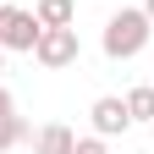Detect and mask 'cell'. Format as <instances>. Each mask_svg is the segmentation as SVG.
Here are the masks:
<instances>
[{
	"mask_svg": "<svg viewBox=\"0 0 154 154\" xmlns=\"http://www.w3.org/2000/svg\"><path fill=\"white\" fill-rule=\"evenodd\" d=\"M149 33H154V22H149V11L143 6H121L105 22V38H99V50L110 55V61H132L143 44H149Z\"/></svg>",
	"mask_w": 154,
	"mask_h": 154,
	"instance_id": "1",
	"label": "cell"
},
{
	"mask_svg": "<svg viewBox=\"0 0 154 154\" xmlns=\"http://www.w3.org/2000/svg\"><path fill=\"white\" fill-rule=\"evenodd\" d=\"M77 55H83V44H77V28H44V33H38V44H33V61H38V66H50V72L72 66Z\"/></svg>",
	"mask_w": 154,
	"mask_h": 154,
	"instance_id": "2",
	"label": "cell"
},
{
	"mask_svg": "<svg viewBox=\"0 0 154 154\" xmlns=\"http://www.w3.org/2000/svg\"><path fill=\"white\" fill-rule=\"evenodd\" d=\"M38 17L33 11H22V6H0V50H28L33 55V44H38Z\"/></svg>",
	"mask_w": 154,
	"mask_h": 154,
	"instance_id": "3",
	"label": "cell"
},
{
	"mask_svg": "<svg viewBox=\"0 0 154 154\" xmlns=\"http://www.w3.org/2000/svg\"><path fill=\"white\" fill-rule=\"evenodd\" d=\"M94 132L99 138H116V132H127L132 127V110H127V99H116V94H105V99H94Z\"/></svg>",
	"mask_w": 154,
	"mask_h": 154,
	"instance_id": "4",
	"label": "cell"
},
{
	"mask_svg": "<svg viewBox=\"0 0 154 154\" xmlns=\"http://www.w3.org/2000/svg\"><path fill=\"white\" fill-rule=\"evenodd\" d=\"M33 154H77V132L61 127V121L38 127V132H33Z\"/></svg>",
	"mask_w": 154,
	"mask_h": 154,
	"instance_id": "5",
	"label": "cell"
},
{
	"mask_svg": "<svg viewBox=\"0 0 154 154\" xmlns=\"http://www.w3.org/2000/svg\"><path fill=\"white\" fill-rule=\"evenodd\" d=\"M72 0H38L33 6V17H38V28H72Z\"/></svg>",
	"mask_w": 154,
	"mask_h": 154,
	"instance_id": "6",
	"label": "cell"
},
{
	"mask_svg": "<svg viewBox=\"0 0 154 154\" xmlns=\"http://www.w3.org/2000/svg\"><path fill=\"white\" fill-rule=\"evenodd\" d=\"M127 110H132V121H154V83L132 88V94H127Z\"/></svg>",
	"mask_w": 154,
	"mask_h": 154,
	"instance_id": "7",
	"label": "cell"
},
{
	"mask_svg": "<svg viewBox=\"0 0 154 154\" xmlns=\"http://www.w3.org/2000/svg\"><path fill=\"white\" fill-rule=\"evenodd\" d=\"M22 138H28V127H22V116H17V110H6V116H0V154H6V149H17Z\"/></svg>",
	"mask_w": 154,
	"mask_h": 154,
	"instance_id": "8",
	"label": "cell"
},
{
	"mask_svg": "<svg viewBox=\"0 0 154 154\" xmlns=\"http://www.w3.org/2000/svg\"><path fill=\"white\" fill-rule=\"evenodd\" d=\"M77 154H110V149H105L99 132H94V138H77Z\"/></svg>",
	"mask_w": 154,
	"mask_h": 154,
	"instance_id": "9",
	"label": "cell"
},
{
	"mask_svg": "<svg viewBox=\"0 0 154 154\" xmlns=\"http://www.w3.org/2000/svg\"><path fill=\"white\" fill-rule=\"evenodd\" d=\"M6 110H17V105H11V94H6V88H0V116H6Z\"/></svg>",
	"mask_w": 154,
	"mask_h": 154,
	"instance_id": "10",
	"label": "cell"
},
{
	"mask_svg": "<svg viewBox=\"0 0 154 154\" xmlns=\"http://www.w3.org/2000/svg\"><path fill=\"white\" fill-rule=\"evenodd\" d=\"M143 11H149V22H154V0H143Z\"/></svg>",
	"mask_w": 154,
	"mask_h": 154,
	"instance_id": "11",
	"label": "cell"
},
{
	"mask_svg": "<svg viewBox=\"0 0 154 154\" xmlns=\"http://www.w3.org/2000/svg\"><path fill=\"white\" fill-rule=\"evenodd\" d=\"M0 72H6V50H0Z\"/></svg>",
	"mask_w": 154,
	"mask_h": 154,
	"instance_id": "12",
	"label": "cell"
},
{
	"mask_svg": "<svg viewBox=\"0 0 154 154\" xmlns=\"http://www.w3.org/2000/svg\"><path fill=\"white\" fill-rule=\"evenodd\" d=\"M0 6H6V0H0Z\"/></svg>",
	"mask_w": 154,
	"mask_h": 154,
	"instance_id": "13",
	"label": "cell"
}]
</instances>
